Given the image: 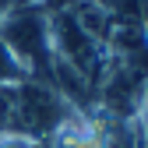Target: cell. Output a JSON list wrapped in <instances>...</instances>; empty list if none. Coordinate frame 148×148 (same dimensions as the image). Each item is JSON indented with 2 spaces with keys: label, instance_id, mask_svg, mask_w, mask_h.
I'll use <instances>...</instances> for the list:
<instances>
[{
  "label": "cell",
  "instance_id": "cell-9",
  "mask_svg": "<svg viewBox=\"0 0 148 148\" xmlns=\"http://www.w3.org/2000/svg\"><path fill=\"white\" fill-rule=\"evenodd\" d=\"M39 148H46V145H39Z\"/></svg>",
  "mask_w": 148,
  "mask_h": 148
},
{
  "label": "cell",
  "instance_id": "cell-5",
  "mask_svg": "<svg viewBox=\"0 0 148 148\" xmlns=\"http://www.w3.org/2000/svg\"><path fill=\"white\" fill-rule=\"evenodd\" d=\"M0 148H39V141H28L21 134H0Z\"/></svg>",
  "mask_w": 148,
  "mask_h": 148
},
{
  "label": "cell",
  "instance_id": "cell-1",
  "mask_svg": "<svg viewBox=\"0 0 148 148\" xmlns=\"http://www.w3.org/2000/svg\"><path fill=\"white\" fill-rule=\"evenodd\" d=\"M0 46L21 64L28 78L49 81V14L32 4V7H11L0 18Z\"/></svg>",
  "mask_w": 148,
  "mask_h": 148
},
{
  "label": "cell",
  "instance_id": "cell-2",
  "mask_svg": "<svg viewBox=\"0 0 148 148\" xmlns=\"http://www.w3.org/2000/svg\"><path fill=\"white\" fill-rule=\"evenodd\" d=\"M74 106L64 102V95L49 81L39 78H25L21 85H14V120H11V134H21L28 141H46L49 131L57 127Z\"/></svg>",
  "mask_w": 148,
  "mask_h": 148
},
{
  "label": "cell",
  "instance_id": "cell-4",
  "mask_svg": "<svg viewBox=\"0 0 148 148\" xmlns=\"http://www.w3.org/2000/svg\"><path fill=\"white\" fill-rule=\"evenodd\" d=\"M25 78H28V74L21 71V64H18L11 53L0 46V85H21Z\"/></svg>",
  "mask_w": 148,
  "mask_h": 148
},
{
  "label": "cell",
  "instance_id": "cell-3",
  "mask_svg": "<svg viewBox=\"0 0 148 148\" xmlns=\"http://www.w3.org/2000/svg\"><path fill=\"white\" fill-rule=\"evenodd\" d=\"M42 145L46 148H106V127L92 109H71Z\"/></svg>",
  "mask_w": 148,
  "mask_h": 148
},
{
  "label": "cell",
  "instance_id": "cell-8",
  "mask_svg": "<svg viewBox=\"0 0 148 148\" xmlns=\"http://www.w3.org/2000/svg\"><path fill=\"white\" fill-rule=\"evenodd\" d=\"M7 11H11V4H7V0H0V18H4Z\"/></svg>",
  "mask_w": 148,
  "mask_h": 148
},
{
  "label": "cell",
  "instance_id": "cell-7",
  "mask_svg": "<svg viewBox=\"0 0 148 148\" xmlns=\"http://www.w3.org/2000/svg\"><path fill=\"white\" fill-rule=\"evenodd\" d=\"M11 7H32V4H42V0H7Z\"/></svg>",
  "mask_w": 148,
  "mask_h": 148
},
{
  "label": "cell",
  "instance_id": "cell-6",
  "mask_svg": "<svg viewBox=\"0 0 148 148\" xmlns=\"http://www.w3.org/2000/svg\"><path fill=\"white\" fill-rule=\"evenodd\" d=\"M138 116L145 123V134H148V81H145V92H141V102H138Z\"/></svg>",
  "mask_w": 148,
  "mask_h": 148
}]
</instances>
